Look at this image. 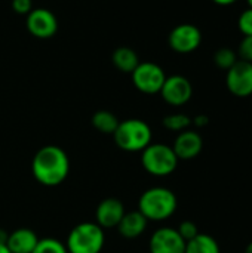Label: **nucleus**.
I'll list each match as a JSON object with an SVG mask.
<instances>
[{
    "mask_svg": "<svg viewBox=\"0 0 252 253\" xmlns=\"http://www.w3.org/2000/svg\"><path fill=\"white\" fill-rule=\"evenodd\" d=\"M31 172L34 179L45 187L61 185L70 172V159L58 145H45L33 157Z\"/></svg>",
    "mask_w": 252,
    "mask_h": 253,
    "instance_id": "nucleus-1",
    "label": "nucleus"
},
{
    "mask_svg": "<svg viewBox=\"0 0 252 253\" xmlns=\"http://www.w3.org/2000/svg\"><path fill=\"white\" fill-rule=\"evenodd\" d=\"M178 206L174 191L165 187H153L146 190L138 200V211L147 221H165L171 218Z\"/></svg>",
    "mask_w": 252,
    "mask_h": 253,
    "instance_id": "nucleus-2",
    "label": "nucleus"
},
{
    "mask_svg": "<svg viewBox=\"0 0 252 253\" xmlns=\"http://www.w3.org/2000/svg\"><path fill=\"white\" fill-rule=\"evenodd\" d=\"M116 145L128 153H138L151 144V129L140 119H128L119 123L113 133Z\"/></svg>",
    "mask_w": 252,
    "mask_h": 253,
    "instance_id": "nucleus-3",
    "label": "nucleus"
},
{
    "mask_svg": "<svg viewBox=\"0 0 252 253\" xmlns=\"http://www.w3.org/2000/svg\"><path fill=\"white\" fill-rule=\"evenodd\" d=\"M104 242V230L97 222H82L70 231L65 248L68 253H100Z\"/></svg>",
    "mask_w": 252,
    "mask_h": 253,
    "instance_id": "nucleus-4",
    "label": "nucleus"
},
{
    "mask_svg": "<svg viewBox=\"0 0 252 253\" xmlns=\"http://www.w3.org/2000/svg\"><path fill=\"white\" fill-rule=\"evenodd\" d=\"M143 168L153 176H168L174 173L178 166V157L175 156L172 147L166 144H150L141 151Z\"/></svg>",
    "mask_w": 252,
    "mask_h": 253,
    "instance_id": "nucleus-5",
    "label": "nucleus"
},
{
    "mask_svg": "<svg viewBox=\"0 0 252 253\" xmlns=\"http://www.w3.org/2000/svg\"><path fill=\"white\" fill-rule=\"evenodd\" d=\"M131 74L134 86L147 95L159 93L166 80L163 68L154 62H140Z\"/></svg>",
    "mask_w": 252,
    "mask_h": 253,
    "instance_id": "nucleus-6",
    "label": "nucleus"
},
{
    "mask_svg": "<svg viewBox=\"0 0 252 253\" xmlns=\"http://www.w3.org/2000/svg\"><path fill=\"white\" fill-rule=\"evenodd\" d=\"M226 86L229 92L238 98L252 96V62L238 59L235 65L227 70Z\"/></svg>",
    "mask_w": 252,
    "mask_h": 253,
    "instance_id": "nucleus-7",
    "label": "nucleus"
},
{
    "mask_svg": "<svg viewBox=\"0 0 252 253\" xmlns=\"http://www.w3.org/2000/svg\"><path fill=\"white\" fill-rule=\"evenodd\" d=\"M168 43L177 53H192L201 46L202 33L196 25L184 22L172 28L168 37Z\"/></svg>",
    "mask_w": 252,
    "mask_h": 253,
    "instance_id": "nucleus-8",
    "label": "nucleus"
},
{
    "mask_svg": "<svg viewBox=\"0 0 252 253\" xmlns=\"http://www.w3.org/2000/svg\"><path fill=\"white\" fill-rule=\"evenodd\" d=\"M163 101L172 107H181L186 105L193 95V86L190 80L184 76L175 74L166 77L160 92Z\"/></svg>",
    "mask_w": 252,
    "mask_h": 253,
    "instance_id": "nucleus-9",
    "label": "nucleus"
},
{
    "mask_svg": "<svg viewBox=\"0 0 252 253\" xmlns=\"http://www.w3.org/2000/svg\"><path fill=\"white\" fill-rule=\"evenodd\" d=\"M27 30L37 39H49L58 30L56 16L45 7L33 9L27 15Z\"/></svg>",
    "mask_w": 252,
    "mask_h": 253,
    "instance_id": "nucleus-10",
    "label": "nucleus"
},
{
    "mask_svg": "<svg viewBox=\"0 0 252 253\" xmlns=\"http://www.w3.org/2000/svg\"><path fill=\"white\" fill-rule=\"evenodd\" d=\"M149 249V253H184L186 242L178 234L177 228L163 227L153 233Z\"/></svg>",
    "mask_w": 252,
    "mask_h": 253,
    "instance_id": "nucleus-11",
    "label": "nucleus"
},
{
    "mask_svg": "<svg viewBox=\"0 0 252 253\" xmlns=\"http://www.w3.org/2000/svg\"><path fill=\"white\" fill-rule=\"evenodd\" d=\"M203 148V139L196 130H183L174 141L172 150L178 160H192L196 159Z\"/></svg>",
    "mask_w": 252,
    "mask_h": 253,
    "instance_id": "nucleus-12",
    "label": "nucleus"
},
{
    "mask_svg": "<svg viewBox=\"0 0 252 253\" xmlns=\"http://www.w3.org/2000/svg\"><path fill=\"white\" fill-rule=\"evenodd\" d=\"M125 215V206L117 199H104L95 211L97 224L104 228H116Z\"/></svg>",
    "mask_w": 252,
    "mask_h": 253,
    "instance_id": "nucleus-13",
    "label": "nucleus"
},
{
    "mask_svg": "<svg viewBox=\"0 0 252 253\" xmlns=\"http://www.w3.org/2000/svg\"><path fill=\"white\" fill-rule=\"evenodd\" d=\"M40 239L30 228H18L9 233L6 246L10 253H33Z\"/></svg>",
    "mask_w": 252,
    "mask_h": 253,
    "instance_id": "nucleus-14",
    "label": "nucleus"
},
{
    "mask_svg": "<svg viewBox=\"0 0 252 253\" xmlns=\"http://www.w3.org/2000/svg\"><path fill=\"white\" fill-rule=\"evenodd\" d=\"M147 219L146 216L140 212V211H134V212H125L122 221L119 222V225L116 227L119 234L125 239H137L140 237L146 228H147Z\"/></svg>",
    "mask_w": 252,
    "mask_h": 253,
    "instance_id": "nucleus-15",
    "label": "nucleus"
},
{
    "mask_svg": "<svg viewBox=\"0 0 252 253\" xmlns=\"http://www.w3.org/2000/svg\"><path fill=\"white\" fill-rule=\"evenodd\" d=\"M113 64L117 70L123 73H132L140 64V61H138V55L135 50L126 46H120L113 53Z\"/></svg>",
    "mask_w": 252,
    "mask_h": 253,
    "instance_id": "nucleus-16",
    "label": "nucleus"
},
{
    "mask_svg": "<svg viewBox=\"0 0 252 253\" xmlns=\"http://www.w3.org/2000/svg\"><path fill=\"white\" fill-rule=\"evenodd\" d=\"M184 253H221V251L214 237L199 233L195 239L186 243Z\"/></svg>",
    "mask_w": 252,
    "mask_h": 253,
    "instance_id": "nucleus-17",
    "label": "nucleus"
},
{
    "mask_svg": "<svg viewBox=\"0 0 252 253\" xmlns=\"http://www.w3.org/2000/svg\"><path fill=\"white\" fill-rule=\"evenodd\" d=\"M119 123H120L119 119L111 111H107V110L97 111L92 116V126L97 130H100L101 133H110V135H113L114 130L117 129Z\"/></svg>",
    "mask_w": 252,
    "mask_h": 253,
    "instance_id": "nucleus-18",
    "label": "nucleus"
},
{
    "mask_svg": "<svg viewBox=\"0 0 252 253\" xmlns=\"http://www.w3.org/2000/svg\"><path fill=\"white\" fill-rule=\"evenodd\" d=\"M190 125H192V119L187 114H183V113L169 114V116H166L163 119V126L168 130L178 132V133L183 132V130H187Z\"/></svg>",
    "mask_w": 252,
    "mask_h": 253,
    "instance_id": "nucleus-19",
    "label": "nucleus"
},
{
    "mask_svg": "<svg viewBox=\"0 0 252 253\" xmlns=\"http://www.w3.org/2000/svg\"><path fill=\"white\" fill-rule=\"evenodd\" d=\"M238 53L230 49V47H220L215 53H214V62L218 68L221 70H229L230 67L235 65V62L238 61Z\"/></svg>",
    "mask_w": 252,
    "mask_h": 253,
    "instance_id": "nucleus-20",
    "label": "nucleus"
},
{
    "mask_svg": "<svg viewBox=\"0 0 252 253\" xmlns=\"http://www.w3.org/2000/svg\"><path fill=\"white\" fill-rule=\"evenodd\" d=\"M33 253H68V251H67L65 245L61 243L59 240L46 237V239H40L37 242V246L34 248Z\"/></svg>",
    "mask_w": 252,
    "mask_h": 253,
    "instance_id": "nucleus-21",
    "label": "nucleus"
},
{
    "mask_svg": "<svg viewBox=\"0 0 252 253\" xmlns=\"http://www.w3.org/2000/svg\"><path fill=\"white\" fill-rule=\"evenodd\" d=\"M177 231H178V234L183 237V240H184L186 243L190 242L192 239H195V237L199 234L198 225H196L195 222H192V221H183V222L180 224V227L177 228Z\"/></svg>",
    "mask_w": 252,
    "mask_h": 253,
    "instance_id": "nucleus-22",
    "label": "nucleus"
},
{
    "mask_svg": "<svg viewBox=\"0 0 252 253\" xmlns=\"http://www.w3.org/2000/svg\"><path fill=\"white\" fill-rule=\"evenodd\" d=\"M238 27L239 31L244 36H252V9L247 7L238 18Z\"/></svg>",
    "mask_w": 252,
    "mask_h": 253,
    "instance_id": "nucleus-23",
    "label": "nucleus"
},
{
    "mask_svg": "<svg viewBox=\"0 0 252 253\" xmlns=\"http://www.w3.org/2000/svg\"><path fill=\"white\" fill-rule=\"evenodd\" d=\"M238 58L247 62H252V36H244V39L239 43L238 49Z\"/></svg>",
    "mask_w": 252,
    "mask_h": 253,
    "instance_id": "nucleus-24",
    "label": "nucleus"
},
{
    "mask_svg": "<svg viewBox=\"0 0 252 253\" xmlns=\"http://www.w3.org/2000/svg\"><path fill=\"white\" fill-rule=\"evenodd\" d=\"M12 9L19 15H28L33 10L31 0H12Z\"/></svg>",
    "mask_w": 252,
    "mask_h": 253,
    "instance_id": "nucleus-25",
    "label": "nucleus"
},
{
    "mask_svg": "<svg viewBox=\"0 0 252 253\" xmlns=\"http://www.w3.org/2000/svg\"><path fill=\"white\" fill-rule=\"evenodd\" d=\"M192 123H193L195 126H198V127H205V126H208V123H209V117H208L206 114H199V116H196V117L192 120Z\"/></svg>",
    "mask_w": 252,
    "mask_h": 253,
    "instance_id": "nucleus-26",
    "label": "nucleus"
},
{
    "mask_svg": "<svg viewBox=\"0 0 252 253\" xmlns=\"http://www.w3.org/2000/svg\"><path fill=\"white\" fill-rule=\"evenodd\" d=\"M212 1L215 4H218V6H230V4H235L239 0H212Z\"/></svg>",
    "mask_w": 252,
    "mask_h": 253,
    "instance_id": "nucleus-27",
    "label": "nucleus"
},
{
    "mask_svg": "<svg viewBox=\"0 0 252 253\" xmlns=\"http://www.w3.org/2000/svg\"><path fill=\"white\" fill-rule=\"evenodd\" d=\"M7 237H9V233H6L4 230H1V228H0V243H1V245H6Z\"/></svg>",
    "mask_w": 252,
    "mask_h": 253,
    "instance_id": "nucleus-28",
    "label": "nucleus"
},
{
    "mask_svg": "<svg viewBox=\"0 0 252 253\" xmlns=\"http://www.w3.org/2000/svg\"><path fill=\"white\" fill-rule=\"evenodd\" d=\"M0 253H10V252H9V249H7V246H6V245H1V243H0Z\"/></svg>",
    "mask_w": 252,
    "mask_h": 253,
    "instance_id": "nucleus-29",
    "label": "nucleus"
},
{
    "mask_svg": "<svg viewBox=\"0 0 252 253\" xmlns=\"http://www.w3.org/2000/svg\"><path fill=\"white\" fill-rule=\"evenodd\" d=\"M244 253H252V242L248 245V246H247V248H245V252Z\"/></svg>",
    "mask_w": 252,
    "mask_h": 253,
    "instance_id": "nucleus-30",
    "label": "nucleus"
},
{
    "mask_svg": "<svg viewBox=\"0 0 252 253\" xmlns=\"http://www.w3.org/2000/svg\"><path fill=\"white\" fill-rule=\"evenodd\" d=\"M247 3H248V7H251L252 9V0H247Z\"/></svg>",
    "mask_w": 252,
    "mask_h": 253,
    "instance_id": "nucleus-31",
    "label": "nucleus"
}]
</instances>
